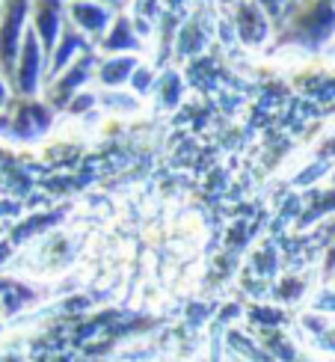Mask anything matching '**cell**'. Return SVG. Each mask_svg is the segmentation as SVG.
<instances>
[{
  "label": "cell",
  "mask_w": 335,
  "mask_h": 362,
  "mask_svg": "<svg viewBox=\"0 0 335 362\" xmlns=\"http://www.w3.org/2000/svg\"><path fill=\"white\" fill-rule=\"evenodd\" d=\"M63 24H66L63 0H30V27H33L45 57L54 51L59 33H63Z\"/></svg>",
  "instance_id": "3957f363"
},
{
  "label": "cell",
  "mask_w": 335,
  "mask_h": 362,
  "mask_svg": "<svg viewBox=\"0 0 335 362\" xmlns=\"http://www.w3.org/2000/svg\"><path fill=\"white\" fill-rule=\"evenodd\" d=\"M63 6H66V21L81 36L89 39H101L119 15V9L104 4V0H63Z\"/></svg>",
  "instance_id": "7a4b0ae2"
},
{
  "label": "cell",
  "mask_w": 335,
  "mask_h": 362,
  "mask_svg": "<svg viewBox=\"0 0 335 362\" xmlns=\"http://www.w3.org/2000/svg\"><path fill=\"white\" fill-rule=\"evenodd\" d=\"M30 27V0H0V69L9 78L15 71V57Z\"/></svg>",
  "instance_id": "6da1fadb"
}]
</instances>
